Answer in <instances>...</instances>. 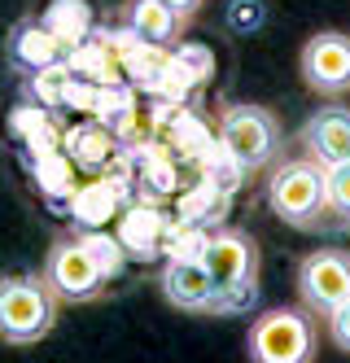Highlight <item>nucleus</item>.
I'll return each instance as SVG.
<instances>
[{
  "label": "nucleus",
  "mask_w": 350,
  "mask_h": 363,
  "mask_svg": "<svg viewBox=\"0 0 350 363\" xmlns=\"http://www.w3.org/2000/svg\"><path fill=\"white\" fill-rule=\"evenodd\" d=\"M267 206L289 228H319L329 215V167L315 158H285L267 175Z\"/></svg>",
  "instance_id": "nucleus-1"
},
{
  "label": "nucleus",
  "mask_w": 350,
  "mask_h": 363,
  "mask_svg": "<svg viewBox=\"0 0 350 363\" xmlns=\"http://www.w3.org/2000/svg\"><path fill=\"white\" fill-rule=\"evenodd\" d=\"M62 298L48 289L44 276H0V342L35 346L58 328Z\"/></svg>",
  "instance_id": "nucleus-2"
},
{
  "label": "nucleus",
  "mask_w": 350,
  "mask_h": 363,
  "mask_svg": "<svg viewBox=\"0 0 350 363\" xmlns=\"http://www.w3.org/2000/svg\"><path fill=\"white\" fill-rule=\"evenodd\" d=\"M319 328L307 306H276L250 324V363H315Z\"/></svg>",
  "instance_id": "nucleus-3"
},
{
  "label": "nucleus",
  "mask_w": 350,
  "mask_h": 363,
  "mask_svg": "<svg viewBox=\"0 0 350 363\" xmlns=\"http://www.w3.org/2000/svg\"><path fill=\"white\" fill-rule=\"evenodd\" d=\"M202 263L219 289V311H236L254 302V280H258V245L250 232L241 228H224L206 237V250H202Z\"/></svg>",
  "instance_id": "nucleus-4"
},
{
  "label": "nucleus",
  "mask_w": 350,
  "mask_h": 363,
  "mask_svg": "<svg viewBox=\"0 0 350 363\" xmlns=\"http://www.w3.org/2000/svg\"><path fill=\"white\" fill-rule=\"evenodd\" d=\"M219 145L241 171H263L280 158L285 127L263 106H228L219 114Z\"/></svg>",
  "instance_id": "nucleus-5"
},
{
  "label": "nucleus",
  "mask_w": 350,
  "mask_h": 363,
  "mask_svg": "<svg viewBox=\"0 0 350 363\" xmlns=\"http://www.w3.org/2000/svg\"><path fill=\"white\" fill-rule=\"evenodd\" d=\"M40 276L48 280V289L62 302H97L105 294V284H110V276H105L97 267V258L88 254L84 237L53 241V250L44 254V272Z\"/></svg>",
  "instance_id": "nucleus-6"
},
{
  "label": "nucleus",
  "mask_w": 350,
  "mask_h": 363,
  "mask_svg": "<svg viewBox=\"0 0 350 363\" xmlns=\"http://www.w3.org/2000/svg\"><path fill=\"white\" fill-rule=\"evenodd\" d=\"M298 298L311 315L329 320L350 298V254L346 250H311L298 263Z\"/></svg>",
  "instance_id": "nucleus-7"
},
{
  "label": "nucleus",
  "mask_w": 350,
  "mask_h": 363,
  "mask_svg": "<svg viewBox=\"0 0 350 363\" xmlns=\"http://www.w3.org/2000/svg\"><path fill=\"white\" fill-rule=\"evenodd\" d=\"M302 84L319 96H346L350 92V35L346 31H319L298 53Z\"/></svg>",
  "instance_id": "nucleus-8"
},
{
  "label": "nucleus",
  "mask_w": 350,
  "mask_h": 363,
  "mask_svg": "<svg viewBox=\"0 0 350 363\" xmlns=\"http://www.w3.org/2000/svg\"><path fill=\"white\" fill-rule=\"evenodd\" d=\"M163 294L180 311H219V289L202 258H171L163 272Z\"/></svg>",
  "instance_id": "nucleus-9"
},
{
  "label": "nucleus",
  "mask_w": 350,
  "mask_h": 363,
  "mask_svg": "<svg viewBox=\"0 0 350 363\" xmlns=\"http://www.w3.org/2000/svg\"><path fill=\"white\" fill-rule=\"evenodd\" d=\"M302 149H307V158H315L319 167L350 162V110H341V106L315 110L302 123Z\"/></svg>",
  "instance_id": "nucleus-10"
},
{
  "label": "nucleus",
  "mask_w": 350,
  "mask_h": 363,
  "mask_svg": "<svg viewBox=\"0 0 350 363\" xmlns=\"http://www.w3.org/2000/svg\"><path fill=\"white\" fill-rule=\"evenodd\" d=\"M62 57V35H53L40 22H18L13 35H9V66L22 74H44L53 62Z\"/></svg>",
  "instance_id": "nucleus-11"
},
{
  "label": "nucleus",
  "mask_w": 350,
  "mask_h": 363,
  "mask_svg": "<svg viewBox=\"0 0 350 363\" xmlns=\"http://www.w3.org/2000/svg\"><path fill=\"white\" fill-rule=\"evenodd\" d=\"M127 27H131V35H136L141 44H149V48H167V44L180 40L184 18L171 13L163 0H131V5H127Z\"/></svg>",
  "instance_id": "nucleus-12"
},
{
  "label": "nucleus",
  "mask_w": 350,
  "mask_h": 363,
  "mask_svg": "<svg viewBox=\"0 0 350 363\" xmlns=\"http://www.w3.org/2000/svg\"><path fill=\"white\" fill-rule=\"evenodd\" d=\"M84 245H88V254L97 258V267H101L105 276H119V272H123V245H119L114 237H105V232H88Z\"/></svg>",
  "instance_id": "nucleus-13"
},
{
  "label": "nucleus",
  "mask_w": 350,
  "mask_h": 363,
  "mask_svg": "<svg viewBox=\"0 0 350 363\" xmlns=\"http://www.w3.org/2000/svg\"><path fill=\"white\" fill-rule=\"evenodd\" d=\"M329 211L350 219V162L329 167Z\"/></svg>",
  "instance_id": "nucleus-14"
},
{
  "label": "nucleus",
  "mask_w": 350,
  "mask_h": 363,
  "mask_svg": "<svg viewBox=\"0 0 350 363\" xmlns=\"http://www.w3.org/2000/svg\"><path fill=\"white\" fill-rule=\"evenodd\" d=\"M228 27L232 31H254V27H263V0H232Z\"/></svg>",
  "instance_id": "nucleus-15"
},
{
  "label": "nucleus",
  "mask_w": 350,
  "mask_h": 363,
  "mask_svg": "<svg viewBox=\"0 0 350 363\" xmlns=\"http://www.w3.org/2000/svg\"><path fill=\"white\" fill-rule=\"evenodd\" d=\"M329 337H333V346H337L341 354H350V298L329 315Z\"/></svg>",
  "instance_id": "nucleus-16"
},
{
  "label": "nucleus",
  "mask_w": 350,
  "mask_h": 363,
  "mask_svg": "<svg viewBox=\"0 0 350 363\" xmlns=\"http://www.w3.org/2000/svg\"><path fill=\"white\" fill-rule=\"evenodd\" d=\"M175 66H193V79H206V74L214 70L206 48H184V44H180V53H175Z\"/></svg>",
  "instance_id": "nucleus-17"
},
{
  "label": "nucleus",
  "mask_w": 350,
  "mask_h": 363,
  "mask_svg": "<svg viewBox=\"0 0 350 363\" xmlns=\"http://www.w3.org/2000/svg\"><path fill=\"white\" fill-rule=\"evenodd\" d=\"M163 5H167L171 13H180L184 22H188V18H193V13H197V5H202V0H163Z\"/></svg>",
  "instance_id": "nucleus-18"
}]
</instances>
